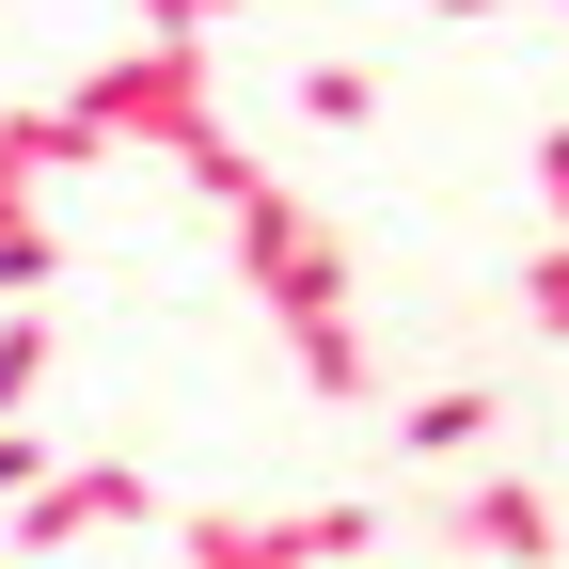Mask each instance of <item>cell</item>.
I'll use <instances>...</instances> for the list:
<instances>
[{"label":"cell","instance_id":"obj_1","mask_svg":"<svg viewBox=\"0 0 569 569\" xmlns=\"http://www.w3.org/2000/svg\"><path fill=\"white\" fill-rule=\"evenodd\" d=\"M80 127H96V159H190V142H222V96H206V48H174V32H142V48H111L96 80H80Z\"/></svg>","mask_w":569,"mask_h":569},{"label":"cell","instance_id":"obj_2","mask_svg":"<svg viewBox=\"0 0 569 569\" xmlns=\"http://www.w3.org/2000/svg\"><path fill=\"white\" fill-rule=\"evenodd\" d=\"M238 284H253L284 332H317V317H348V238L317 222L301 190H253L238 206Z\"/></svg>","mask_w":569,"mask_h":569},{"label":"cell","instance_id":"obj_3","mask_svg":"<svg viewBox=\"0 0 569 569\" xmlns=\"http://www.w3.org/2000/svg\"><path fill=\"white\" fill-rule=\"evenodd\" d=\"M443 538L490 553V569H553L569 553V507H553L538 475H475V490H443Z\"/></svg>","mask_w":569,"mask_h":569},{"label":"cell","instance_id":"obj_4","mask_svg":"<svg viewBox=\"0 0 569 569\" xmlns=\"http://www.w3.org/2000/svg\"><path fill=\"white\" fill-rule=\"evenodd\" d=\"M174 553L190 569H332L317 507H174Z\"/></svg>","mask_w":569,"mask_h":569},{"label":"cell","instance_id":"obj_5","mask_svg":"<svg viewBox=\"0 0 569 569\" xmlns=\"http://www.w3.org/2000/svg\"><path fill=\"white\" fill-rule=\"evenodd\" d=\"M111 522H159V490H142V459H63L32 507H17V538L32 553H63V538H111Z\"/></svg>","mask_w":569,"mask_h":569},{"label":"cell","instance_id":"obj_6","mask_svg":"<svg viewBox=\"0 0 569 569\" xmlns=\"http://www.w3.org/2000/svg\"><path fill=\"white\" fill-rule=\"evenodd\" d=\"M284 348H301V396H332V411H365V396H380L365 317H317V332H284Z\"/></svg>","mask_w":569,"mask_h":569},{"label":"cell","instance_id":"obj_7","mask_svg":"<svg viewBox=\"0 0 569 569\" xmlns=\"http://www.w3.org/2000/svg\"><path fill=\"white\" fill-rule=\"evenodd\" d=\"M490 411H507L490 380H443V396H411V411H396V443H411V459H475V443H490Z\"/></svg>","mask_w":569,"mask_h":569},{"label":"cell","instance_id":"obj_8","mask_svg":"<svg viewBox=\"0 0 569 569\" xmlns=\"http://www.w3.org/2000/svg\"><path fill=\"white\" fill-rule=\"evenodd\" d=\"M0 159H17L32 190H48V174H80V159H96V127H80V96H48V111H0Z\"/></svg>","mask_w":569,"mask_h":569},{"label":"cell","instance_id":"obj_9","mask_svg":"<svg viewBox=\"0 0 569 569\" xmlns=\"http://www.w3.org/2000/svg\"><path fill=\"white\" fill-rule=\"evenodd\" d=\"M48 365H63V348H48V317H0V427H32Z\"/></svg>","mask_w":569,"mask_h":569},{"label":"cell","instance_id":"obj_10","mask_svg":"<svg viewBox=\"0 0 569 569\" xmlns=\"http://www.w3.org/2000/svg\"><path fill=\"white\" fill-rule=\"evenodd\" d=\"M174 174H190L206 206H222V222H238V206L269 190V159H253V142H238V127H222V142H190V159H174Z\"/></svg>","mask_w":569,"mask_h":569},{"label":"cell","instance_id":"obj_11","mask_svg":"<svg viewBox=\"0 0 569 569\" xmlns=\"http://www.w3.org/2000/svg\"><path fill=\"white\" fill-rule=\"evenodd\" d=\"M301 127H380V80H365V63H301Z\"/></svg>","mask_w":569,"mask_h":569},{"label":"cell","instance_id":"obj_12","mask_svg":"<svg viewBox=\"0 0 569 569\" xmlns=\"http://www.w3.org/2000/svg\"><path fill=\"white\" fill-rule=\"evenodd\" d=\"M522 317L569 348V238H538V253H522Z\"/></svg>","mask_w":569,"mask_h":569},{"label":"cell","instance_id":"obj_13","mask_svg":"<svg viewBox=\"0 0 569 569\" xmlns=\"http://www.w3.org/2000/svg\"><path fill=\"white\" fill-rule=\"evenodd\" d=\"M317 538H332V569H348V553H380V507H365V490H317Z\"/></svg>","mask_w":569,"mask_h":569},{"label":"cell","instance_id":"obj_14","mask_svg":"<svg viewBox=\"0 0 569 569\" xmlns=\"http://www.w3.org/2000/svg\"><path fill=\"white\" fill-rule=\"evenodd\" d=\"M48 475H63V459L32 443V427H0V507H32V490H48Z\"/></svg>","mask_w":569,"mask_h":569},{"label":"cell","instance_id":"obj_15","mask_svg":"<svg viewBox=\"0 0 569 569\" xmlns=\"http://www.w3.org/2000/svg\"><path fill=\"white\" fill-rule=\"evenodd\" d=\"M222 17H238V0H142V32H174V48H206Z\"/></svg>","mask_w":569,"mask_h":569},{"label":"cell","instance_id":"obj_16","mask_svg":"<svg viewBox=\"0 0 569 569\" xmlns=\"http://www.w3.org/2000/svg\"><path fill=\"white\" fill-rule=\"evenodd\" d=\"M443 17H569V0H443Z\"/></svg>","mask_w":569,"mask_h":569}]
</instances>
